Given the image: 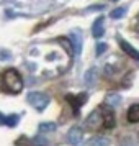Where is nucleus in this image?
I'll return each mask as SVG.
<instances>
[{"label": "nucleus", "instance_id": "1", "mask_svg": "<svg viewBox=\"0 0 139 146\" xmlns=\"http://www.w3.org/2000/svg\"><path fill=\"white\" fill-rule=\"evenodd\" d=\"M3 89L10 94H20L23 90V79L16 69H5L2 74Z\"/></svg>", "mask_w": 139, "mask_h": 146}, {"label": "nucleus", "instance_id": "2", "mask_svg": "<svg viewBox=\"0 0 139 146\" xmlns=\"http://www.w3.org/2000/svg\"><path fill=\"white\" fill-rule=\"evenodd\" d=\"M26 99H28V104L31 107H34L38 112L44 110V108L49 105V97L43 92H30Z\"/></svg>", "mask_w": 139, "mask_h": 146}, {"label": "nucleus", "instance_id": "3", "mask_svg": "<svg viewBox=\"0 0 139 146\" xmlns=\"http://www.w3.org/2000/svg\"><path fill=\"white\" fill-rule=\"evenodd\" d=\"M101 113V123L105 128H113L115 123H116V120H115V112H113V108L110 105H106L105 108H101L100 110Z\"/></svg>", "mask_w": 139, "mask_h": 146}, {"label": "nucleus", "instance_id": "4", "mask_svg": "<svg viewBox=\"0 0 139 146\" xmlns=\"http://www.w3.org/2000/svg\"><path fill=\"white\" fill-rule=\"evenodd\" d=\"M82 136H84V130L79 128V126L70 128L69 133H67V139H69V143H70V145H79L80 141H82Z\"/></svg>", "mask_w": 139, "mask_h": 146}, {"label": "nucleus", "instance_id": "5", "mask_svg": "<svg viewBox=\"0 0 139 146\" xmlns=\"http://www.w3.org/2000/svg\"><path fill=\"white\" fill-rule=\"evenodd\" d=\"M66 99H67V102H70V105H72V108H74V113L77 115V110L87 102V94H80L75 99H74V95H67Z\"/></svg>", "mask_w": 139, "mask_h": 146}, {"label": "nucleus", "instance_id": "6", "mask_svg": "<svg viewBox=\"0 0 139 146\" xmlns=\"http://www.w3.org/2000/svg\"><path fill=\"white\" fill-rule=\"evenodd\" d=\"M103 17H98L97 20L93 21L92 25V35L95 36V38H101L103 36V33H105V28H103Z\"/></svg>", "mask_w": 139, "mask_h": 146}, {"label": "nucleus", "instance_id": "7", "mask_svg": "<svg viewBox=\"0 0 139 146\" xmlns=\"http://www.w3.org/2000/svg\"><path fill=\"white\" fill-rule=\"evenodd\" d=\"M119 46H121V49H123L128 56H131V58H134L136 61H139V51L138 49H134L129 43H126L125 40H119Z\"/></svg>", "mask_w": 139, "mask_h": 146}, {"label": "nucleus", "instance_id": "8", "mask_svg": "<svg viewBox=\"0 0 139 146\" xmlns=\"http://www.w3.org/2000/svg\"><path fill=\"white\" fill-rule=\"evenodd\" d=\"M69 38H70V41H72L74 53H75V54H80V51H82V35L77 33V31H72Z\"/></svg>", "mask_w": 139, "mask_h": 146}, {"label": "nucleus", "instance_id": "9", "mask_svg": "<svg viewBox=\"0 0 139 146\" xmlns=\"http://www.w3.org/2000/svg\"><path fill=\"white\" fill-rule=\"evenodd\" d=\"M126 118H128V121H129V123H138V121H139V104L129 107Z\"/></svg>", "mask_w": 139, "mask_h": 146}, {"label": "nucleus", "instance_id": "10", "mask_svg": "<svg viewBox=\"0 0 139 146\" xmlns=\"http://www.w3.org/2000/svg\"><path fill=\"white\" fill-rule=\"evenodd\" d=\"M18 120H20L18 115H2V123H5L10 128H13V126L18 125Z\"/></svg>", "mask_w": 139, "mask_h": 146}, {"label": "nucleus", "instance_id": "11", "mask_svg": "<svg viewBox=\"0 0 139 146\" xmlns=\"http://www.w3.org/2000/svg\"><path fill=\"white\" fill-rule=\"evenodd\" d=\"M126 13V7H118L115 8V10H111V13H110V17H111L113 20H119V18H123Z\"/></svg>", "mask_w": 139, "mask_h": 146}, {"label": "nucleus", "instance_id": "12", "mask_svg": "<svg viewBox=\"0 0 139 146\" xmlns=\"http://www.w3.org/2000/svg\"><path fill=\"white\" fill-rule=\"evenodd\" d=\"M40 133H49L56 130V123H51V121H46V123H41L40 125Z\"/></svg>", "mask_w": 139, "mask_h": 146}, {"label": "nucleus", "instance_id": "13", "mask_svg": "<svg viewBox=\"0 0 139 146\" xmlns=\"http://www.w3.org/2000/svg\"><path fill=\"white\" fill-rule=\"evenodd\" d=\"M85 82L88 86H92V82H95V69H90V71L85 74Z\"/></svg>", "mask_w": 139, "mask_h": 146}, {"label": "nucleus", "instance_id": "14", "mask_svg": "<svg viewBox=\"0 0 139 146\" xmlns=\"http://www.w3.org/2000/svg\"><path fill=\"white\" fill-rule=\"evenodd\" d=\"M88 145H108V139L105 138H95V139H90Z\"/></svg>", "mask_w": 139, "mask_h": 146}, {"label": "nucleus", "instance_id": "15", "mask_svg": "<svg viewBox=\"0 0 139 146\" xmlns=\"http://www.w3.org/2000/svg\"><path fill=\"white\" fill-rule=\"evenodd\" d=\"M105 51H106V44L105 43H97V56L103 54Z\"/></svg>", "mask_w": 139, "mask_h": 146}, {"label": "nucleus", "instance_id": "16", "mask_svg": "<svg viewBox=\"0 0 139 146\" xmlns=\"http://www.w3.org/2000/svg\"><path fill=\"white\" fill-rule=\"evenodd\" d=\"M132 30L139 33V15L136 17V18H134V21H132Z\"/></svg>", "mask_w": 139, "mask_h": 146}, {"label": "nucleus", "instance_id": "17", "mask_svg": "<svg viewBox=\"0 0 139 146\" xmlns=\"http://www.w3.org/2000/svg\"><path fill=\"white\" fill-rule=\"evenodd\" d=\"M108 102H111V104H119V102H121V99H119V97H116V95H110Z\"/></svg>", "mask_w": 139, "mask_h": 146}, {"label": "nucleus", "instance_id": "18", "mask_svg": "<svg viewBox=\"0 0 139 146\" xmlns=\"http://www.w3.org/2000/svg\"><path fill=\"white\" fill-rule=\"evenodd\" d=\"M34 143H41V145H46L47 141H46V139H41V138H36V139H34Z\"/></svg>", "mask_w": 139, "mask_h": 146}, {"label": "nucleus", "instance_id": "19", "mask_svg": "<svg viewBox=\"0 0 139 146\" xmlns=\"http://www.w3.org/2000/svg\"><path fill=\"white\" fill-rule=\"evenodd\" d=\"M113 2H116V0H113Z\"/></svg>", "mask_w": 139, "mask_h": 146}]
</instances>
